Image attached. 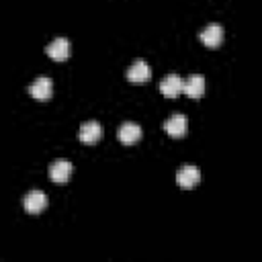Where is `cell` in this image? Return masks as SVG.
<instances>
[{
  "label": "cell",
  "mask_w": 262,
  "mask_h": 262,
  "mask_svg": "<svg viewBox=\"0 0 262 262\" xmlns=\"http://www.w3.org/2000/svg\"><path fill=\"white\" fill-rule=\"evenodd\" d=\"M23 205H25V209H27L29 213H39V211H43V209L47 207V196H45L43 190L33 188V190H29V192L23 196Z\"/></svg>",
  "instance_id": "cell-5"
},
{
  "label": "cell",
  "mask_w": 262,
  "mask_h": 262,
  "mask_svg": "<svg viewBox=\"0 0 262 262\" xmlns=\"http://www.w3.org/2000/svg\"><path fill=\"white\" fill-rule=\"evenodd\" d=\"M149 78H151V68H149V63L145 59H135L127 68V80L131 84H143Z\"/></svg>",
  "instance_id": "cell-2"
},
{
  "label": "cell",
  "mask_w": 262,
  "mask_h": 262,
  "mask_svg": "<svg viewBox=\"0 0 262 262\" xmlns=\"http://www.w3.org/2000/svg\"><path fill=\"white\" fill-rule=\"evenodd\" d=\"M184 94H188L190 98H201L205 92V78L203 74H190L188 78H184Z\"/></svg>",
  "instance_id": "cell-11"
},
{
  "label": "cell",
  "mask_w": 262,
  "mask_h": 262,
  "mask_svg": "<svg viewBox=\"0 0 262 262\" xmlns=\"http://www.w3.org/2000/svg\"><path fill=\"white\" fill-rule=\"evenodd\" d=\"M199 37L207 47H217L223 41V27L219 23H209L205 29H201Z\"/></svg>",
  "instance_id": "cell-6"
},
{
  "label": "cell",
  "mask_w": 262,
  "mask_h": 262,
  "mask_svg": "<svg viewBox=\"0 0 262 262\" xmlns=\"http://www.w3.org/2000/svg\"><path fill=\"white\" fill-rule=\"evenodd\" d=\"M78 137L80 141L84 143H94L102 137V125L98 121H86L80 125V131H78Z\"/></svg>",
  "instance_id": "cell-8"
},
{
  "label": "cell",
  "mask_w": 262,
  "mask_h": 262,
  "mask_svg": "<svg viewBox=\"0 0 262 262\" xmlns=\"http://www.w3.org/2000/svg\"><path fill=\"white\" fill-rule=\"evenodd\" d=\"M184 88V78H180L178 74H168L160 80V92L166 96H176L178 92H182Z\"/></svg>",
  "instance_id": "cell-9"
},
{
  "label": "cell",
  "mask_w": 262,
  "mask_h": 262,
  "mask_svg": "<svg viewBox=\"0 0 262 262\" xmlns=\"http://www.w3.org/2000/svg\"><path fill=\"white\" fill-rule=\"evenodd\" d=\"M45 53H47L51 59H57V61L66 59V57L70 55V39H66V37H55L51 43H47Z\"/></svg>",
  "instance_id": "cell-7"
},
{
  "label": "cell",
  "mask_w": 262,
  "mask_h": 262,
  "mask_svg": "<svg viewBox=\"0 0 262 262\" xmlns=\"http://www.w3.org/2000/svg\"><path fill=\"white\" fill-rule=\"evenodd\" d=\"M117 135H119V139H121L123 143L131 145V143H135V141L141 137V127H139L137 123H133V121H125V123L119 127Z\"/></svg>",
  "instance_id": "cell-12"
},
{
  "label": "cell",
  "mask_w": 262,
  "mask_h": 262,
  "mask_svg": "<svg viewBox=\"0 0 262 262\" xmlns=\"http://www.w3.org/2000/svg\"><path fill=\"white\" fill-rule=\"evenodd\" d=\"M199 180H201V168H199V166L184 164L182 168L176 170V182H178V186H182V188H190V186L199 184Z\"/></svg>",
  "instance_id": "cell-3"
},
{
  "label": "cell",
  "mask_w": 262,
  "mask_h": 262,
  "mask_svg": "<svg viewBox=\"0 0 262 262\" xmlns=\"http://www.w3.org/2000/svg\"><path fill=\"white\" fill-rule=\"evenodd\" d=\"M72 170H74L72 162H68V160H55V162L49 164V178L53 182H66L70 178Z\"/></svg>",
  "instance_id": "cell-10"
},
{
  "label": "cell",
  "mask_w": 262,
  "mask_h": 262,
  "mask_svg": "<svg viewBox=\"0 0 262 262\" xmlns=\"http://www.w3.org/2000/svg\"><path fill=\"white\" fill-rule=\"evenodd\" d=\"M164 131L168 133V135H172V137H182L184 133H186V129H188V119L182 115V113H174V115H170L166 121H164Z\"/></svg>",
  "instance_id": "cell-4"
},
{
  "label": "cell",
  "mask_w": 262,
  "mask_h": 262,
  "mask_svg": "<svg viewBox=\"0 0 262 262\" xmlns=\"http://www.w3.org/2000/svg\"><path fill=\"white\" fill-rule=\"evenodd\" d=\"M53 92V80L49 76H39L29 84V94L35 100H49Z\"/></svg>",
  "instance_id": "cell-1"
}]
</instances>
